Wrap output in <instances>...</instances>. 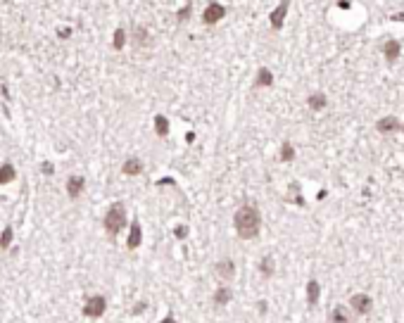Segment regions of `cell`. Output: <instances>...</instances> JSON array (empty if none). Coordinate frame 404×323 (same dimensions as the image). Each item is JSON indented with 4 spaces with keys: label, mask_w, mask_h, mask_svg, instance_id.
Here are the masks:
<instances>
[{
    "label": "cell",
    "mask_w": 404,
    "mask_h": 323,
    "mask_svg": "<svg viewBox=\"0 0 404 323\" xmlns=\"http://www.w3.org/2000/svg\"><path fill=\"white\" fill-rule=\"evenodd\" d=\"M155 131L160 138H167L169 131H171V126H169V119L164 117V114H155Z\"/></svg>",
    "instance_id": "obj_17"
},
{
    "label": "cell",
    "mask_w": 404,
    "mask_h": 323,
    "mask_svg": "<svg viewBox=\"0 0 404 323\" xmlns=\"http://www.w3.org/2000/svg\"><path fill=\"white\" fill-rule=\"evenodd\" d=\"M350 307L357 311V314H369V311L373 309V299L369 295H364V292H359V295H352Z\"/></svg>",
    "instance_id": "obj_8"
},
{
    "label": "cell",
    "mask_w": 404,
    "mask_h": 323,
    "mask_svg": "<svg viewBox=\"0 0 404 323\" xmlns=\"http://www.w3.org/2000/svg\"><path fill=\"white\" fill-rule=\"evenodd\" d=\"M157 186H176V181H174V178H160V181H157Z\"/></svg>",
    "instance_id": "obj_30"
},
{
    "label": "cell",
    "mask_w": 404,
    "mask_h": 323,
    "mask_svg": "<svg viewBox=\"0 0 404 323\" xmlns=\"http://www.w3.org/2000/svg\"><path fill=\"white\" fill-rule=\"evenodd\" d=\"M188 233H190V228L186 226V224H176V226H174V238H176V240H186V238H188Z\"/></svg>",
    "instance_id": "obj_27"
},
{
    "label": "cell",
    "mask_w": 404,
    "mask_h": 323,
    "mask_svg": "<svg viewBox=\"0 0 404 323\" xmlns=\"http://www.w3.org/2000/svg\"><path fill=\"white\" fill-rule=\"evenodd\" d=\"M233 228L242 240H255L262 230V214L255 204H242L233 214Z\"/></svg>",
    "instance_id": "obj_1"
},
{
    "label": "cell",
    "mask_w": 404,
    "mask_h": 323,
    "mask_svg": "<svg viewBox=\"0 0 404 323\" xmlns=\"http://www.w3.org/2000/svg\"><path fill=\"white\" fill-rule=\"evenodd\" d=\"M124 45H126V31H124V29H117V31H114V38H112V48H114V50H121Z\"/></svg>",
    "instance_id": "obj_23"
},
{
    "label": "cell",
    "mask_w": 404,
    "mask_h": 323,
    "mask_svg": "<svg viewBox=\"0 0 404 323\" xmlns=\"http://www.w3.org/2000/svg\"><path fill=\"white\" fill-rule=\"evenodd\" d=\"M376 129L380 131V133H395V131L402 129V124L395 119V117H383V119L376 124Z\"/></svg>",
    "instance_id": "obj_12"
},
{
    "label": "cell",
    "mask_w": 404,
    "mask_h": 323,
    "mask_svg": "<svg viewBox=\"0 0 404 323\" xmlns=\"http://www.w3.org/2000/svg\"><path fill=\"white\" fill-rule=\"evenodd\" d=\"M83 316L86 319H102L105 316V311H107V297L105 295H93L88 297L86 302H83Z\"/></svg>",
    "instance_id": "obj_3"
},
{
    "label": "cell",
    "mask_w": 404,
    "mask_h": 323,
    "mask_svg": "<svg viewBox=\"0 0 404 323\" xmlns=\"http://www.w3.org/2000/svg\"><path fill=\"white\" fill-rule=\"evenodd\" d=\"M190 14H193V2H186V5L176 12V19L183 24V22H188V19H190Z\"/></svg>",
    "instance_id": "obj_26"
},
{
    "label": "cell",
    "mask_w": 404,
    "mask_h": 323,
    "mask_svg": "<svg viewBox=\"0 0 404 323\" xmlns=\"http://www.w3.org/2000/svg\"><path fill=\"white\" fill-rule=\"evenodd\" d=\"M57 36H60L62 40H67L69 36H71V29H57Z\"/></svg>",
    "instance_id": "obj_29"
},
{
    "label": "cell",
    "mask_w": 404,
    "mask_h": 323,
    "mask_svg": "<svg viewBox=\"0 0 404 323\" xmlns=\"http://www.w3.org/2000/svg\"><path fill=\"white\" fill-rule=\"evenodd\" d=\"M231 299H233V290H231L229 285H219L214 290V295H212V302H214L216 307H226Z\"/></svg>",
    "instance_id": "obj_11"
},
{
    "label": "cell",
    "mask_w": 404,
    "mask_h": 323,
    "mask_svg": "<svg viewBox=\"0 0 404 323\" xmlns=\"http://www.w3.org/2000/svg\"><path fill=\"white\" fill-rule=\"evenodd\" d=\"M383 53H385V57H388L390 62H395V60L400 57V53H402V45H400L397 40H385V45H383Z\"/></svg>",
    "instance_id": "obj_16"
},
{
    "label": "cell",
    "mask_w": 404,
    "mask_h": 323,
    "mask_svg": "<svg viewBox=\"0 0 404 323\" xmlns=\"http://www.w3.org/2000/svg\"><path fill=\"white\" fill-rule=\"evenodd\" d=\"M12 238H14V228L12 226H5L2 233H0V250H7L12 245Z\"/></svg>",
    "instance_id": "obj_20"
},
{
    "label": "cell",
    "mask_w": 404,
    "mask_h": 323,
    "mask_svg": "<svg viewBox=\"0 0 404 323\" xmlns=\"http://www.w3.org/2000/svg\"><path fill=\"white\" fill-rule=\"evenodd\" d=\"M134 43H135V45H145V43H148V29H145V27H135L134 29Z\"/></svg>",
    "instance_id": "obj_24"
},
{
    "label": "cell",
    "mask_w": 404,
    "mask_h": 323,
    "mask_svg": "<svg viewBox=\"0 0 404 323\" xmlns=\"http://www.w3.org/2000/svg\"><path fill=\"white\" fill-rule=\"evenodd\" d=\"M271 83H273V74H271L267 67H262L257 71V79H255V86L257 88H269Z\"/></svg>",
    "instance_id": "obj_15"
},
{
    "label": "cell",
    "mask_w": 404,
    "mask_h": 323,
    "mask_svg": "<svg viewBox=\"0 0 404 323\" xmlns=\"http://www.w3.org/2000/svg\"><path fill=\"white\" fill-rule=\"evenodd\" d=\"M143 245V226H140V221L135 219L134 224L129 226V238H126V247L129 250H138Z\"/></svg>",
    "instance_id": "obj_7"
},
{
    "label": "cell",
    "mask_w": 404,
    "mask_h": 323,
    "mask_svg": "<svg viewBox=\"0 0 404 323\" xmlns=\"http://www.w3.org/2000/svg\"><path fill=\"white\" fill-rule=\"evenodd\" d=\"M65 188H67L69 200H79L81 193H83V188H86V178H83V176H79V174H71L67 178V183H65Z\"/></svg>",
    "instance_id": "obj_5"
},
{
    "label": "cell",
    "mask_w": 404,
    "mask_h": 323,
    "mask_svg": "<svg viewBox=\"0 0 404 323\" xmlns=\"http://www.w3.org/2000/svg\"><path fill=\"white\" fill-rule=\"evenodd\" d=\"M121 174L124 176H140L143 174V160H138V157H129V160H124V164H121Z\"/></svg>",
    "instance_id": "obj_10"
},
{
    "label": "cell",
    "mask_w": 404,
    "mask_h": 323,
    "mask_svg": "<svg viewBox=\"0 0 404 323\" xmlns=\"http://www.w3.org/2000/svg\"><path fill=\"white\" fill-rule=\"evenodd\" d=\"M307 105H309V109H314V112H321V109L328 105V97L323 93H311L309 100H307Z\"/></svg>",
    "instance_id": "obj_18"
},
{
    "label": "cell",
    "mask_w": 404,
    "mask_h": 323,
    "mask_svg": "<svg viewBox=\"0 0 404 323\" xmlns=\"http://www.w3.org/2000/svg\"><path fill=\"white\" fill-rule=\"evenodd\" d=\"M331 321L333 323H350V314L345 307H336V309L331 311Z\"/></svg>",
    "instance_id": "obj_21"
},
{
    "label": "cell",
    "mask_w": 404,
    "mask_h": 323,
    "mask_svg": "<svg viewBox=\"0 0 404 323\" xmlns=\"http://www.w3.org/2000/svg\"><path fill=\"white\" fill-rule=\"evenodd\" d=\"M40 174L43 176H53L55 174V166H53V162H40Z\"/></svg>",
    "instance_id": "obj_28"
},
{
    "label": "cell",
    "mask_w": 404,
    "mask_h": 323,
    "mask_svg": "<svg viewBox=\"0 0 404 323\" xmlns=\"http://www.w3.org/2000/svg\"><path fill=\"white\" fill-rule=\"evenodd\" d=\"M14 178H17V169H14V164H10V162L0 164V186L12 183Z\"/></svg>",
    "instance_id": "obj_13"
},
{
    "label": "cell",
    "mask_w": 404,
    "mask_h": 323,
    "mask_svg": "<svg viewBox=\"0 0 404 323\" xmlns=\"http://www.w3.org/2000/svg\"><path fill=\"white\" fill-rule=\"evenodd\" d=\"M288 10H290V2L288 0H283L281 5L273 10V12L269 14V22H271V27L273 29H283V24H285V14H288Z\"/></svg>",
    "instance_id": "obj_9"
},
{
    "label": "cell",
    "mask_w": 404,
    "mask_h": 323,
    "mask_svg": "<svg viewBox=\"0 0 404 323\" xmlns=\"http://www.w3.org/2000/svg\"><path fill=\"white\" fill-rule=\"evenodd\" d=\"M288 200L295 202L297 207H304V200H302V195H300V186H297V183H290V193H288Z\"/></svg>",
    "instance_id": "obj_22"
},
{
    "label": "cell",
    "mask_w": 404,
    "mask_h": 323,
    "mask_svg": "<svg viewBox=\"0 0 404 323\" xmlns=\"http://www.w3.org/2000/svg\"><path fill=\"white\" fill-rule=\"evenodd\" d=\"M160 323H178V321H176L174 316H164V319H162Z\"/></svg>",
    "instance_id": "obj_31"
},
{
    "label": "cell",
    "mask_w": 404,
    "mask_h": 323,
    "mask_svg": "<svg viewBox=\"0 0 404 323\" xmlns=\"http://www.w3.org/2000/svg\"><path fill=\"white\" fill-rule=\"evenodd\" d=\"M214 273L221 278V281H233L236 278V261L233 259H219L214 266Z\"/></svg>",
    "instance_id": "obj_6"
},
{
    "label": "cell",
    "mask_w": 404,
    "mask_h": 323,
    "mask_svg": "<svg viewBox=\"0 0 404 323\" xmlns=\"http://www.w3.org/2000/svg\"><path fill=\"white\" fill-rule=\"evenodd\" d=\"M278 157H281V162H293V160H295V148H293L290 143H283V145H281V155H278Z\"/></svg>",
    "instance_id": "obj_25"
},
{
    "label": "cell",
    "mask_w": 404,
    "mask_h": 323,
    "mask_svg": "<svg viewBox=\"0 0 404 323\" xmlns=\"http://www.w3.org/2000/svg\"><path fill=\"white\" fill-rule=\"evenodd\" d=\"M224 17H226V7L221 2H209L204 7V12H202V22L209 27V24H219Z\"/></svg>",
    "instance_id": "obj_4"
},
{
    "label": "cell",
    "mask_w": 404,
    "mask_h": 323,
    "mask_svg": "<svg viewBox=\"0 0 404 323\" xmlns=\"http://www.w3.org/2000/svg\"><path fill=\"white\" fill-rule=\"evenodd\" d=\"M319 297H321V285H319V281H309L307 283V304H309V307H316Z\"/></svg>",
    "instance_id": "obj_14"
},
{
    "label": "cell",
    "mask_w": 404,
    "mask_h": 323,
    "mask_svg": "<svg viewBox=\"0 0 404 323\" xmlns=\"http://www.w3.org/2000/svg\"><path fill=\"white\" fill-rule=\"evenodd\" d=\"M402 131H404V126H402Z\"/></svg>",
    "instance_id": "obj_32"
},
{
    "label": "cell",
    "mask_w": 404,
    "mask_h": 323,
    "mask_svg": "<svg viewBox=\"0 0 404 323\" xmlns=\"http://www.w3.org/2000/svg\"><path fill=\"white\" fill-rule=\"evenodd\" d=\"M102 226H105V233H107L109 238H117L121 230L129 226L126 224V207H124V202L109 204V209L102 216Z\"/></svg>",
    "instance_id": "obj_2"
},
{
    "label": "cell",
    "mask_w": 404,
    "mask_h": 323,
    "mask_svg": "<svg viewBox=\"0 0 404 323\" xmlns=\"http://www.w3.org/2000/svg\"><path fill=\"white\" fill-rule=\"evenodd\" d=\"M273 271H276V266H273V257H262V261H259V273H262L264 278H271Z\"/></svg>",
    "instance_id": "obj_19"
}]
</instances>
